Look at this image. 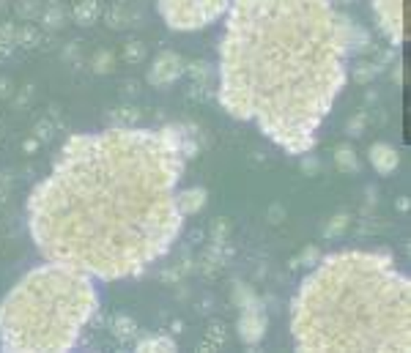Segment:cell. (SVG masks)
I'll return each instance as SVG.
<instances>
[{"label": "cell", "mask_w": 411, "mask_h": 353, "mask_svg": "<svg viewBox=\"0 0 411 353\" xmlns=\"http://www.w3.org/2000/svg\"><path fill=\"white\" fill-rule=\"evenodd\" d=\"M190 154L179 126L71 135L27 197L38 255L102 282L146 271L184 227L176 194Z\"/></svg>", "instance_id": "obj_1"}, {"label": "cell", "mask_w": 411, "mask_h": 353, "mask_svg": "<svg viewBox=\"0 0 411 353\" xmlns=\"http://www.w3.org/2000/svg\"><path fill=\"white\" fill-rule=\"evenodd\" d=\"M368 36L332 0H230L219 41L222 110L291 157L313 151Z\"/></svg>", "instance_id": "obj_2"}, {"label": "cell", "mask_w": 411, "mask_h": 353, "mask_svg": "<svg viewBox=\"0 0 411 353\" xmlns=\"http://www.w3.org/2000/svg\"><path fill=\"white\" fill-rule=\"evenodd\" d=\"M296 351H411V282L387 252L324 258L291 301Z\"/></svg>", "instance_id": "obj_3"}, {"label": "cell", "mask_w": 411, "mask_h": 353, "mask_svg": "<svg viewBox=\"0 0 411 353\" xmlns=\"http://www.w3.org/2000/svg\"><path fill=\"white\" fill-rule=\"evenodd\" d=\"M96 310L93 277L47 260L3 296L0 348L8 353L71 351Z\"/></svg>", "instance_id": "obj_4"}, {"label": "cell", "mask_w": 411, "mask_h": 353, "mask_svg": "<svg viewBox=\"0 0 411 353\" xmlns=\"http://www.w3.org/2000/svg\"><path fill=\"white\" fill-rule=\"evenodd\" d=\"M230 0H159V16L170 30L192 33L225 16Z\"/></svg>", "instance_id": "obj_5"}, {"label": "cell", "mask_w": 411, "mask_h": 353, "mask_svg": "<svg viewBox=\"0 0 411 353\" xmlns=\"http://www.w3.org/2000/svg\"><path fill=\"white\" fill-rule=\"evenodd\" d=\"M370 11L376 16L379 30L387 36L392 47H401L406 38L403 27V0H370Z\"/></svg>", "instance_id": "obj_6"}, {"label": "cell", "mask_w": 411, "mask_h": 353, "mask_svg": "<svg viewBox=\"0 0 411 353\" xmlns=\"http://www.w3.org/2000/svg\"><path fill=\"white\" fill-rule=\"evenodd\" d=\"M184 71H187L184 58H181L179 52L165 49V52H159V55L154 58V63L148 66L146 80H148L154 88H168V85H173L176 80H181Z\"/></svg>", "instance_id": "obj_7"}, {"label": "cell", "mask_w": 411, "mask_h": 353, "mask_svg": "<svg viewBox=\"0 0 411 353\" xmlns=\"http://www.w3.org/2000/svg\"><path fill=\"white\" fill-rule=\"evenodd\" d=\"M266 312L260 307V301H252L247 307H241V315H238V323H236V332L241 337V343L247 345H258L263 337H266Z\"/></svg>", "instance_id": "obj_8"}, {"label": "cell", "mask_w": 411, "mask_h": 353, "mask_svg": "<svg viewBox=\"0 0 411 353\" xmlns=\"http://www.w3.org/2000/svg\"><path fill=\"white\" fill-rule=\"evenodd\" d=\"M368 159H370V165H373V170H376L379 176H390V173H395L398 165H401V154H398V148L390 146V143H373L370 151H368Z\"/></svg>", "instance_id": "obj_9"}, {"label": "cell", "mask_w": 411, "mask_h": 353, "mask_svg": "<svg viewBox=\"0 0 411 353\" xmlns=\"http://www.w3.org/2000/svg\"><path fill=\"white\" fill-rule=\"evenodd\" d=\"M206 189L203 186H190V189H179V194H176V200H179V211L184 214V216H192V214H198L201 208L206 205Z\"/></svg>", "instance_id": "obj_10"}, {"label": "cell", "mask_w": 411, "mask_h": 353, "mask_svg": "<svg viewBox=\"0 0 411 353\" xmlns=\"http://www.w3.org/2000/svg\"><path fill=\"white\" fill-rule=\"evenodd\" d=\"M99 11H102V0H77L71 14H74V22L91 25V22H96Z\"/></svg>", "instance_id": "obj_11"}, {"label": "cell", "mask_w": 411, "mask_h": 353, "mask_svg": "<svg viewBox=\"0 0 411 353\" xmlns=\"http://www.w3.org/2000/svg\"><path fill=\"white\" fill-rule=\"evenodd\" d=\"M135 351L151 353V351H179V343L173 337H146L135 345Z\"/></svg>", "instance_id": "obj_12"}, {"label": "cell", "mask_w": 411, "mask_h": 353, "mask_svg": "<svg viewBox=\"0 0 411 353\" xmlns=\"http://www.w3.org/2000/svg\"><path fill=\"white\" fill-rule=\"evenodd\" d=\"M41 19H44V27L58 30V27L66 22V11L60 8V3H49V5L41 11Z\"/></svg>", "instance_id": "obj_13"}, {"label": "cell", "mask_w": 411, "mask_h": 353, "mask_svg": "<svg viewBox=\"0 0 411 353\" xmlns=\"http://www.w3.org/2000/svg\"><path fill=\"white\" fill-rule=\"evenodd\" d=\"M335 165H337V170H343V173H357V170H359L357 154L348 151V148H337V151H335Z\"/></svg>", "instance_id": "obj_14"}, {"label": "cell", "mask_w": 411, "mask_h": 353, "mask_svg": "<svg viewBox=\"0 0 411 353\" xmlns=\"http://www.w3.org/2000/svg\"><path fill=\"white\" fill-rule=\"evenodd\" d=\"M14 47H16V25L5 22L0 25V58H5Z\"/></svg>", "instance_id": "obj_15"}, {"label": "cell", "mask_w": 411, "mask_h": 353, "mask_svg": "<svg viewBox=\"0 0 411 353\" xmlns=\"http://www.w3.org/2000/svg\"><path fill=\"white\" fill-rule=\"evenodd\" d=\"M146 55H148V49H146L143 41H129V44L124 47V60L132 63V66H135V63H143Z\"/></svg>", "instance_id": "obj_16"}, {"label": "cell", "mask_w": 411, "mask_h": 353, "mask_svg": "<svg viewBox=\"0 0 411 353\" xmlns=\"http://www.w3.org/2000/svg\"><path fill=\"white\" fill-rule=\"evenodd\" d=\"M113 334H115L118 340H129V337L135 334V321L126 318V315H118V318L113 321Z\"/></svg>", "instance_id": "obj_17"}, {"label": "cell", "mask_w": 411, "mask_h": 353, "mask_svg": "<svg viewBox=\"0 0 411 353\" xmlns=\"http://www.w3.org/2000/svg\"><path fill=\"white\" fill-rule=\"evenodd\" d=\"M113 60H115V58H113V52H110V49H99V52H96V58H93V71H96V74L110 71V69H113Z\"/></svg>", "instance_id": "obj_18"}, {"label": "cell", "mask_w": 411, "mask_h": 353, "mask_svg": "<svg viewBox=\"0 0 411 353\" xmlns=\"http://www.w3.org/2000/svg\"><path fill=\"white\" fill-rule=\"evenodd\" d=\"M376 71H379V69H376L373 63H362V66H359V69L354 71V77H357L359 82H368V80H370V77H373Z\"/></svg>", "instance_id": "obj_19"}, {"label": "cell", "mask_w": 411, "mask_h": 353, "mask_svg": "<svg viewBox=\"0 0 411 353\" xmlns=\"http://www.w3.org/2000/svg\"><path fill=\"white\" fill-rule=\"evenodd\" d=\"M337 3H354V0H337Z\"/></svg>", "instance_id": "obj_20"}]
</instances>
